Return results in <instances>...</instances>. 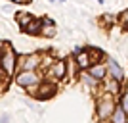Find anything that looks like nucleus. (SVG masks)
<instances>
[{
    "label": "nucleus",
    "mask_w": 128,
    "mask_h": 123,
    "mask_svg": "<svg viewBox=\"0 0 128 123\" xmlns=\"http://www.w3.org/2000/svg\"><path fill=\"white\" fill-rule=\"evenodd\" d=\"M42 31L46 33L48 37H54V35H56V27H54V25H48V27H46V29H42Z\"/></svg>",
    "instance_id": "11"
},
{
    "label": "nucleus",
    "mask_w": 128,
    "mask_h": 123,
    "mask_svg": "<svg viewBox=\"0 0 128 123\" xmlns=\"http://www.w3.org/2000/svg\"><path fill=\"white\" fill-rule=\"evenodd\" d=\"M90 75L94 79H103L105 77V67L103 65H94V67H90Z\"/></svg>",
    "instance_id": "6"
},
{
    "label": "nucleus",
    "mask_w": 128,
    "mask_h": 123,
    "mask_svg": "<svg viewBox=\"0 0 128 123\" xmlns=\"http://www.w3.org/2000/svg\"><path fill=\"white\" fill-rule=\"evenodd\" d=\"M14 65H16V58H14V54L8 52L2 58V67H4L6 73H14Z\"/></svg>",
    "instance_id": "3"
},
{
    "label": "nucleus",
    "mask_w": 128,
    "mask_h": 123,
    "mask_svg": "<svg viewBox=\"0 0 128 123\" xmlns=\"http://www.w3.org/2000/svg\"><path fill=\"white\" fill-rule=\"evenodd\" d=\"M36 81H38V77H36L34 71H23V73L17 77V83L21 87H31V85H34Z\"/></svg>",
    "instance_id": "1"
},
{
    "label": "nucleus",
    "mask_w": 128,
    "mask_h": 123,
    "mask_svg": "<svg viewBox=\"0 0 128 123\" xmlns=\"http://www.w3.org/2000/svg\"><path fill=\"white\" fill-rule=\"evenodd\" d=\"M120 108H122L124 112H126V110H128V96H126V94H124V96H122V106H120Z\"/></svg>",
    "instance_id": "13"
},
{
    "label": "nucleus",
    "mask_w": 128,
    "mask_h": 123,
    "mask_svg": "<svg viewBox=\"0 0 128 123\" xmlns=\"http://www.w3.org/2000/svg\"><path fill=\"white\" fill-rule=\"evenodd\" d=\"M23 62H25V64H23V69H25V71H27V69L32 71V67L38 64V56H31V58H25Z\"/></svg>",
    "instance_id": "7"
},
{
    "label": "nucleus",
    "mask_w": 128,
    "mask_h": 123,
    "mask_svg": "<svg viewBox=\"0 0 128 123\" xmlns=\"http://www.w3.org/2000/svg\"><path fill=\"white\" fill-rule=\"evenodd\" d=\"M38 27H40V21H31L27 25V31L29 33H38Z\"/></svg>",
    "instance_id": "10"
},
{
    "label": "nucleus",
    "mask_w": 128,
    "mask_h": 123,
    "mask_svg": "<svg viewBox=\"0 0 128 123\" xmlns=\"http://www.w3.org/2000/svg\"><path fill=\"white\" fill-rule=\"evenodd\" d=\"M84 77V83H88V85H96V79L92 77V75H82Z\"/></svg>",
    "instance_id": "12"
},
{
    "label": "nucleus",
    "mask_w": 128,
    "mask_h": 123,
    "mask_svg": "<svg viewBox=\"0 0 128 123\" xmlns=\"http://www.w3.org/2000/svg\"><path fill=\"white\" fill-rule=\"evenodd\" d=\"M107 67H109V71H111V75L115 77L117 81H120L122 79V69L117 65V62L115 60H109V64H107Z\"/></svg>",
    "instance_id": "4"
},
{
    "label": "nucleus",
    "mask_w": 128,
    "mask_h": 123,
    "mask_svg": "<svg viewBox=\"0 0 128 123\" xmlns=\"http://www.w3.org/2000/svg\"><path fill=\"white\" fill-rule=\"evenodd\" d=\"M113 123H126V112L120 106L115 108V112H113Z\"/></svg>",
    "instance_id": "5"
},
{
    "label": "nucleus",
    "mask_w": 128,
    "mask_h": 123,
    "mask_svg": "<svg viewBox=\"0 0 128 123\" xmlns=\"http://www.w3.org/2000/svg\"><path fill=\"white\" fill-rule=\"evenodd\" d=\"M54 73H56V77H63L65 75V64L63 62H58L54 65Z\"/></svg>",
    "instance_id": "8"
},
{
    "label": "nucleus",
    "mask_w": 128,
    "mask_h": 123,
    "mask_svg": "<svg viewBox=\"0 0 128 123\" xmlns=\"http://www.w3.org/2000/svg\"><path fill=\"white\" fill-rule=\"evenodd\" d=\"M111 112H113V104H111V100L107 98V100H102L100 102V110H98V113H100V117H109L111 115Z\"/></svg>",
    "instance_id": "2"
},
{
    "label": "nucleus",
    "mask_w": 128,
    "mask_h": 123,
    "mask_svg": "<svg viewBox=\"0 0 128 123\" xmlns=\"http://www.w3.org/2000/svg\"><path fill=\"white\" fill-rule=\"evenodd\" d=\"M14 2H27V0H14Z\"/></svg>",
    "instance_id": "14"
},
{
    "label": "nucleus",
    "mask_w": 128,
    "mask_h": 123,
    "mask_svg": "<svg viewBox=\"0 0 128 123\" xmlns=\"http://www.w3.org/2000/svg\"><path fill=\"white\" fill-rule=\"evenodd\" d=\"M76 60H78V65H80V67H86V65L90 64V62H88V54H86V52H80Z\"/></svg>",
    "instance_id": "9"
}]
</instances>
